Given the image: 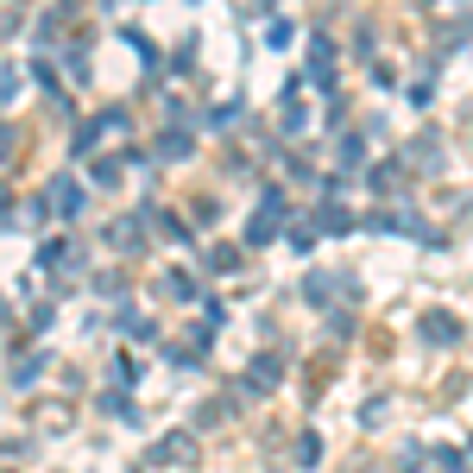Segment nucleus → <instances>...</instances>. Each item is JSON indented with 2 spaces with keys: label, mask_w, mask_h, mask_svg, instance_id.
Wrapping results in <instances>:
<instances>
[{
  "label": "nucleus",
  "mask_w": 473,
  "mask_h": 473,
  "mask_svg": "<svg viewBox=\"0 0 473 473\" xmlns=\"http://www.w3.org/2000/svg\"><path fill=\"white\" fill-rule=\"evenodd\" d=\"M189 461H196V442H189V436L152 442V467H189Z\"/></svg>",
  "instance_id": "5"
},
{
  "label": "nucleus",
  "mask_w": 473,
  "mask_h": 473,
  "mask_svg": "<svg viewBox=\"0 0 473 473\" xmlns=\"http://www.w3.org/2000/svg\"><path fill=\"white\" fill-rule=\"evenodd\" d=\"M189 152V140H183V132H171V140H158V158H183Z\"/></svg>",
  "instance_id": "12"
},
{
  "label": "nucleus",
  "mask_w": 473,
  "mask_h": 473,
  "mask_svg": "<svg viewBox=\"0 0 473 473\" xmlns=\"http://www.w3.org/2000/svg\"><path fill=\"white\" fill-rule=\"evenodd\" d=\"M303 297H309L316 309H328V303H334V278H328V272H309V278H303Z\"/></svg>",
  "instance_id": "7"
},
{
  "label": "nucleus",
  "mask_w": 473,
  "mask_h": 473,
  "mask_svg": "<svg viewBox=\"0 0 473 473\" xmlns=\"http://www.w3.org/2000/svg\"><path fill=\"white\" fill-rule=\"evenodd\" d=\"M278 228H285V189H265V202H259V215H253L246 240L265 246V240H278Z\"/></svg>",
  "instance_id": "1"
},
{
  "label": "nucleus",
  "mask_w": 473,
  "mask_h": 473,
  "mask_svg": "<svg viewBox=\"0 0 473 473\" xmlns=\"http://www.w3.org/2000/svg\"><path fill=\"white\" fill-rule=\"evenodd\" d=\"M44 366H51V354H32V360H20V373H13V385H32V379H38Z\"/></svg>",
  "instance_id": "9"
},
{
  "label": "nucleus",
  "mask_w": 473,
  "mask_h": 473,
  "mask_svg": "<svg viewBox=\"0 0 473 473\" xmlns=\"http://www.w3.org/2000/svg\"><path fill=\"white\" fill-rule=\"evenodd\" d=\"M209 265H215V272H234L240 253H234V246H215V253H209Z\"/></svg>",
  "instance_id": "11"
},
{
  "label": "nucleus",
  "mask_w": 473,
  "mask_h": 473,
  "mask_svg": "<svg viewBox=\"0 0 473 473\" xmlns=\"http://www.w3.org/2000/svg\"><path fill=\"white\" fill-rule=\"evenodd\" d=\"M278 379H285V354H259V360L246 366V379H240V385H246L253 397H265V391H272Z\"/></svg>",
  "instance_id": "3"
},
{
  "label": "nucleus",
  "mask_w": 473,
  "mask_h": 473,
  "mask_svg": "<svg viewBox=\"0 0 473 473\" xmlns=\"http://www.w3.org/2000/svg\"><path fill=\"white\" fill-rule=\"evenodd\" d=\"M417 334H423L429 348H454V341H461V322H454L448 309H423V316H417Z\"/></svg>",
  "instance_id": "2"
},
{
  "label": "nucleus",
  "mask_w": 473,
  "mask_h": 473,
  "mask_svg": "<svg viewBox=\"0 0 473 473\" xmlns=\"http://www.w3.org/2000/svg\"><path fill=\"white\" fill-rule=\"evenodd\" d=\"M7 158H13V132H7V126H0V164H7Z\"/></svg>",
  "instance_id": "14"
},
{
  "label": "nucleus",
  "mask_w": 473,
  "mask_h": 473,
  "mask_svg": "<svg viewBox=\"0 0 473 473\" xmlns=\"http://www.w3.org/2000/svg\"><path fill=\"white\" fill-rule=\"evenodd\" d=\"M101 240H108L114 253H140V246H146V234H140V221H132V215H126V221H108Z\"/></svg>",
  "instance_id": "6"
},
{
  "label": "nucleus",
  "mask_w": 473,
  "mask_h": 473,
  "mask_svg": "<svg viewBox=\"0 0 473 473\" xmlns=\"http://www.w3.org/2000/svg\"><path fill=\"white\" fill-rule=\"evenodd\" d=\"M164 297H171V303H196V278H189V272H171V278H164Z\"/></svg>",
  "instance_id": "8"
},
{
  "label": "nucleus",
  "mask_w": 473,
  "mask_h": 473,
  "mask_svg": "<svg viewBox=\"0 0 473 473\" xmlns=\"http://www.w3.org/2000/svg\"><path fill=\"white\" fill-rule=\"evenodd\" d=\"M44 209H51V215H63V221H70V215L83 209V189H76L70 177H57V183L44 189Z\"/></svg>",
  "instance_id": "4"
},
{
  "label": "nucleus",
  "mask_w": 473,
  "mask_h": 473,
  "mask_svg": "<svg viewBox=\"0 0 473 473\" xmlns=\"http://www.w3.org/2000/svg\"><path fill=\"white\" fill-rule=\"evenodd\" d=\"M297 461H303V467H316V461H322V442H316V436H303V442H297Z\"/></svg>",
  "instance_id": "13"
},
{
  "label": "nucleus",
  "mask_w": 473,
  "mask_h": 473,
  "mask_svg": "<svg viewBox=\"0 0 473 473\" xmlns=\"http://www.w3.org/2000/svg\"><path fill=\"white\" fill-rule=\"evenodd\" d=\"M95 291H101V297H114V303H120V297H126V278H120V272H101V278H95Z\"/></svg>",
  "instance_id": "10"
}]
</instances>
